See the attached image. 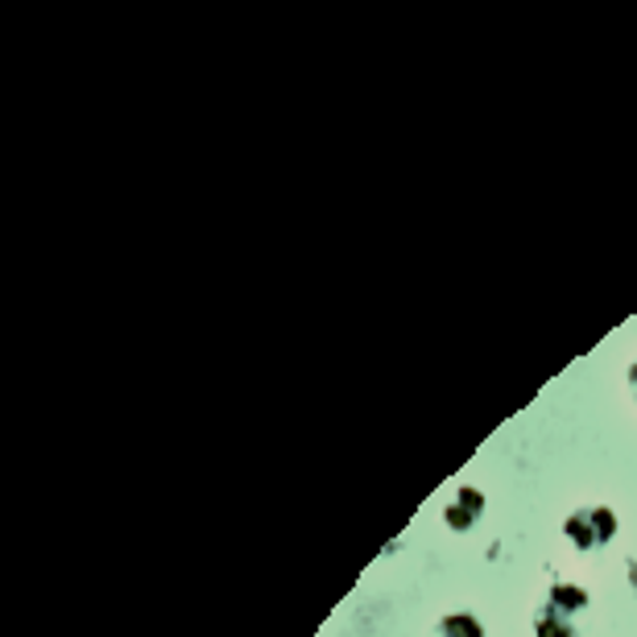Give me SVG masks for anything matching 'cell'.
I'll use <instances>...</instances> for the list:
<instances>
[{
  "label": "cell",
  "mask_w": 637,
  "mask_h": 637,
  "mask_svg": "<svg viewBox=\"0 0 637 637\" xmlns=\"http://www.w3.org/2000/svg\"><path fill=\"white\" fill-rule=\"evenodd\" d=\"M563 535L576 551H600L617 538V514L609 505H592V510H576V514L563 522Z\"/></svg>",
  "instance_id": "6da1fadb"
},
{
  "label": "cell",
  "mask_w": 637,
  "mask_h": 637,
  "mask_svg": "<svg viewBox=\"0 0 637 637\" xmlns=\"http://www.w3.org/2000/svg\"><path fill=\"white\" fill-rule=\"evenodd\" d=\"M480 517H485V493L480 489H460L452 505L443 510V522L452 526L455 535H468Z\"/></svg>",
  "instance_id": "7a4b0ae2"
},
{
  "label": "cell",
  "mask_w": 637,
  "mask_h": 637,
  "mask_svg": "<svg viewBox=\"0 0 637 637\" xmlns=\"http://www.w3.org/2000/svg\"><path fill=\"white\" fill-rule=\"evenodd\" d=\"M542 609H547V613H555V617H563V621H576L579 613L588 609V592H584L579 584H555Z\"/></svg>",
  "instance_id": "3957f363"
},
{
  "label": "cell",
  "mask_w": 637,
  "mask_h": 637,
  "mask_svg": "<svg viewBox=\"0 0 637 637\" xmlns=\"http://www.w3.org/2000/svg\"><path fill=\"white\" fill-rule=\"evenodd\" d=\"M434 637H485V629H480V621L473 613H452V617L439 621Z\"/></svg>",
  "instance_id": "277c9868"
},
{
  "label": "cell",
  "mask_w": 637,
  "mask_h": 637,
  "mask_svg": "<svg viewBox=\"0 0 637 637\" xmlns=\"http://www.w3.org/2000/svg\"><path fill=\"white\" fill-rule=\"evenodd\" d=\"M535 637H576V621H563L555 613H547V609H538Z\"/></svg>",
  "instance_id": "5b68a950"
},
{
  "label": "cell",
  "mask_w": 637,
  "mask_h": 637,
  "mask_svg": "<svg viewBox=\"0 0 637 637\" xmlns=\"http://www.w3.org/2000/svg\"><path fill=\"white\" fill-rule=\"evenodd\" d=\"M629 385H634V393H637V365L629 369Z\"/></svg>",
  "instance_id": "8992f818"
}]
</instances>
